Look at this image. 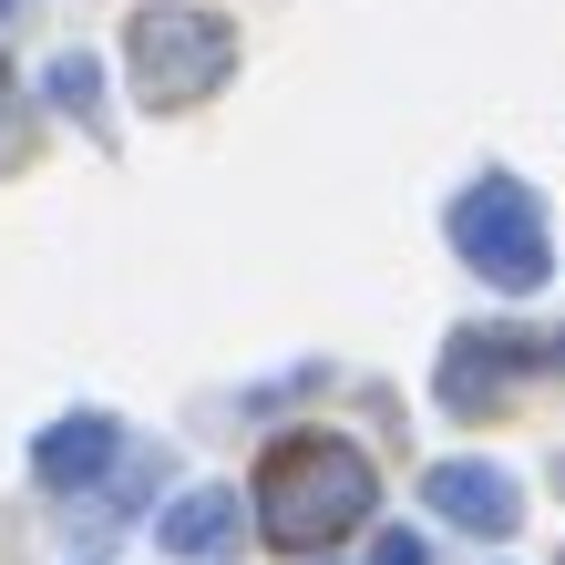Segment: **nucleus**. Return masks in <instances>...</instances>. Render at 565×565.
I'll list each match as a JSON object with an SVG mask.
<instances>
[{
  "label": "nucleus",
  "instance_id": "f257e3e1",
  "mask_svg": "<svg viewBox=\"0 0 565 565\" xmlns=\"http://www.w3.org/2000/svg\"><path fill=\"white\" fill-rule=\"evenodd\" d=\"M371 504H381V473L350 431H288L257 462V535L278 555H319V545L360 535Z\"/></svg>",
  "mask_w": 565,
  "mask_h": 565
},
{
  "label": "nucleus",
  "instance_id": "f03ea898",
  "mask_svg": "<svg viewBox=\"0 0 565 565\" xmlns=\"http://www.w3.org/2000/svg\"><path fill=\"white\" fill-rule=\"evenodd\" d=\"M452 257L483 288H545L555 278V237H545V195L524 175H473L452 195Z\"/></svg>",
  "mask_w": 565,
  "mask_h": 565
},
{
  "label": "nucleus",
  "instance_id": "7ed1b4c3",
  "mask_svg": "<svg viewBox=\"0 0 565 565\" xmlns=\"http://www.w3.org/2000/svg\"><path fill=\"white\" fill-rule=\"evenodd\" d=\"M124 62H135L145 104H195L237 73V31L216 11H185V0H154V11L124 21Z\"/></svg>",
  "mask_w": 565,
  "mask_h": 565
},
{
  "label": "nucleus",
  "instance_id": "20e7f679",
  "mask_svg": "<svg viewBox=\"0 0 565 565\" xmlns=\"http://www.w3.org/2000/svg\"><path fill=\"white\" fill-rule=\"evenodd\" d=\"M422 504L443 514L452 535H483V545H504L514 524H524V483L504 473V462H473V452H462V462H431V473H422Z\"/></svg>",
  "mask_w": 565,
  "mask_h": 565
},
{
  "label": "nucleus",
  "instance_id": "39448f33",
  "mask_svg": "<svg viewBox=\"0 0 565 565\" xmlns=\"http://www.w3.org/2000/svg\"><path fill=\"white\" fill-rule=\"evenodd\" d=\"M524 371V340H504V329H452V350H443V402L462 422H493L504 412V391Z\"/></svg>",
  "mask_w": 565,
  "mask_h": 565
},
{
  "label": "nucleus",
  "instance_id": "423d86ee",
  "mask_svg": "<svg viewBox=\"0 0 565 565\" xmlns=\"http://www.w3.org/2000/svg\"><path fill=\"white\" fill-rule=\"evenodd\" d=\"M114 462H124V422H114V412H73V422H52L42 443H31L42 493H93Z\"/></svg>",
  "mask_w": 565,
  "mask_h": 565
},
{
  "label": "nucleus",
  "instance_id": "0eeeda50",
  "mask_svg": "<svg viewBox=\"0 0 565 565\" xmlns=\"http://www.w3.org/2000/svg\"><path fill=\"white\" fill-rule=\"evenodd\" d=\"M237 493H226V483H195V493H175V504H164L154 514V535H164V555H226V545H237Z\"/></svg>",
  "mask_w": 565,
  "mask_h": 565
},
{
  "label": "nucleus",
  "instance_id": "6e6552de",
  "mask_svg": "<svg viewBox=\"0 0 565 565\" xmlns=\"http://www.w3.org/2000/svg\"><path fill=\"white\" fill-rule=\"evenodd\" d=\"M42 83H52V104H62V114H83V124H93V135H104V73H93V62H83V52H62V62H52V73H42Z\"/></svg>",
  "mask_w": 565,
  "mask_h": 565
},
{
  "label": "nucleus",
  "instance_id": "1a4fd4ad",
  "mask_svg": "<svg viewBox=\"0 0 565 565\" xmlns=\"http://www.w3.org/2000/svg\"><path fill=\"white\" fill-rule=\"evenodd\" d=\"M21 154H31V104H21V83L0 73V175H11Z\"/></svg>",
  "mask_w": 565,
  "mask_h": 565
},
{
  "label": "nucleus",
  "instance_id": "9d476101",
  "mask_svg": "<svg viewBox=\"0 0 565 565\" xmlns=\"http://www.w3.org/2000/svg\"><path fill=\"white\" fill-rule=\"evenodd\" d=\"M381 565H431V555H422V535H381Z\"/></svg>",
  "mask_w": 565,
  "mask_h": 565
},
{
  "label": "nucleus",
  "instance_id": "9b49d317",
  "mask_svg": "<svg viewBox=\"0 0 565 565\" xmlns=\"http://www.w3.org/2000/svg\"><path fill=\"white\" fill-rule=\"evenodd\" d=\"M555 493H565V462H555Z\"/></svg>",
  "mask_w": 565,
  "mask_h": 565
},
{
  "label": "nucleus",
  "instance_id": "f8f14e48",
  "mask_svg": "<svg viewBox=\"0 0 565 565\" xmlns=\"http://www.w3.org/2000/svg\"><path fill=\"white\" fill-rule=\"evenodd\" d=\"M0 11H11V0H0Z\"/></svg>",
  "mask_w": 565,
  "mask_h": 565
}]
</instances>
